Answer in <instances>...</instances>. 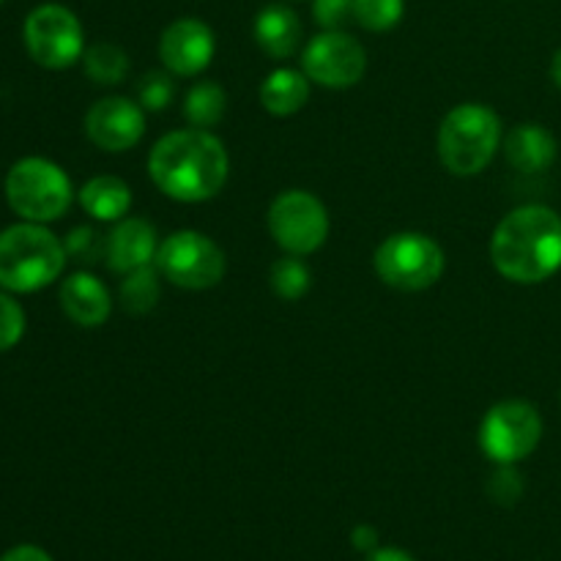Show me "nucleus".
Returning <instances> with one entry per match:
<instances>
[{"label":"nucleus","mask_w":561,"mask_h":561,"mask_svg":"<svg viewBox=\"0 0 561 561\" xmlns=\"http://www.w3.org/2000/svg\"><path fill=\"white\" fill-rule=\"evenodd\" d=\"M228 151L208 129L170 131L148 157V175L168 197L203 203L219 195L228 181Z\"/></svg>","instance_id":"1"},{"label":"nucleus","mask_w":561,"mask_h":561,"mask_svg":"<svg viewBox=\"0 0 561 561\" xmlns=\"http://www.w3.org/2000/svg\"><path fill=\"white\" fill-rule=\"evenodd\" d=\"M491 261L510 283H546L561 268V217L548 206L510 211L493 230Z\"/></svg>","instance_id":"2"},{"label":"nucleus","mask_w":561,"mask_h":561,"mask_svg":"<svg viewBox=\"0 0 561 561\" xmlns=\"http://www.w3.org/2000/svg\"><path fill=\"white\" fill-rule=\"evenodd\" d=\"M66 247L38 222L0 233V285L14 294L47 288L64 272Z\"/></svg>","instance_id":"3"},{"label":"nucleus","mask_w":561,"mask_h":561,"mask_svg":"<svg viewBox=\"0 0 561 561\" xmlns=\"http://www.w3.org/2000/svg\"><path fill=\"white\" fill-rule=\"evenodd\" d=\"M502 142V121L477 102L449 110L438 129V157L455 175H477L491 164Z\"/></svg>","instance_id":"4"},{"label":"nucleus","mask_w":561,"mask_h":561,"mask_svg":"<svg viewBox=\"0 0 561 561\" xmlns=\"http://www.w3.org/2000/svg\"><path fill=\"white\" fill-rule=\"evenodd\" d=\"M71 181L47 159H20L5 175V201L27 222H53L71 206Z\"/></svg>","instance_id":"5"},{"label":"nucleus","mask_w":561,"mask_h":561,"mask_svg":"<svg viewBox=\"0 0 561 561\" xmlns=\"http://www.w3.org/2000/svg\"><path fill=\"white\" fill-rule=\"evenodd\" d=\"M376 272L383 285L416 294L444 274V250L425 233H394L376 250Z\"/></svg>","instance_id":"6"},{"label":"nucleus","mask_w":561,"mask_h":561,"mask_svg":"<svg viewBox=\"0 0 561 561\" xmlns=\"http://www.w3.org/2000/svg\"><path fill=\"white\" fill-rule=\"evenodd\" d=\"M542 438L540 411L526 400H504L485 414L480 425V447L493 463L515 466L529 458Z\"/></svg>","instance_id":"7"},{"label":"nucleus","mask_w":561,"mask_h":561,"mask_svg":"<svg viewBox=\"0 0 561 561\" xmlns=\"http://www.w3.org/2000/svg\"><path fill=\"white\" fill-rule=\"evenodd\" d=\"M157 272L186 290L214 288L225 277V255L208 236L179 230L159 244Z\"/></svg>","instance_id":"8"},{"label":"nucleus","mask_w":561,"mask_h":561,"mask_svg":"<svg viewBox=\"0 0 561 561\" xmlns=\"http://www.w3.org/2000/svg\"><path fill=\"white\" fill-rule=\"evenodd\" d=\"M268 233L288 255H310L329 236L327 206L305 190H288L268 208Z\"/></svg>","instance_id":"9"},{"label":"nucleus","mask_w":561,"mask_h":561,"mask_svg":"<svg viewBox=\"0 0 561 561\" xmlns=\"http://www.w3.org/2000/svg\"><path fill=\"white\" fill-rule=\"evenodd\" d=\"M25 47L44 69H69L85 53L82 25L66 5L44 3L25 20Z\"/></svg>","instance_id":"10"},{"label":"nucleus","mask_w":561,"mask_h":561,"mask_svg":"<svg viewBox=\"0 0 561 561\" xmlns=\"http://www.w3.org/2000/svg\"><path fill=\"white\" fill-rule=\"evenodd\" d=\"M301 69L310 77V82L343 91V88L356 85L365 77L367 55L365 47L348 33L323 31L316 38H310V44L305 47Z\"/></svg>","instance_id":"11"},{"label":"nucleus","mask_w":561,"mask_h":561,"mask_svg":"<svg viewBox=\"0 0 561 561\" xmlns=\"http://www.w3.org/2000/svg\"><path fill=\"white\" fill-rule=\"evenodd\" d=\"M85 135L102 151H129L146 135V113L124 96L99 99L85 115Z\"/></svg>","instance_id":"12"},{"label":"nucleus","mask_w":561,"mask_h":561,"mask_svg":"<svg viewBox=\"0 0 561 561\" xmlns=\"http://www.w3.org/2000/svg\"><path fill=\"white\" fill-rule=\"evenodd\" d=\"M214 33L211 27L195 16L175 20L164 27L162 42H159V58L164 69L179 77H195L211 64L214 58Z\"/></svg>","instance_id":"13"},{"label":"nucleus","mask_w":561,"mask_h":561,"mask_svg":"<svg viewBox=\"0 0 561 561\" xmlns=\"http://www.w3.org/2000/svg\"><path fill=\"white\" fill-rule=\"evenodd\" d=\"M157 228L146 219H121L104 241V255L113 272L129 274L157 261Z\"/></svg>","instance_id":"14"},{"label":"nucleus","mask_w":561,"mask_h":561,"mask_svg":"<svg viewBox=\"0 0 561 561\" xmlns=\"http://www.w3.org/2000/svg\"><path fill=\"white\" fill-rule=\"evenodd\" d=\"M60 307H64V312L77 327L93 329L107 321L113 301H110V294L102 285V279H96L93 274L77 272L60 285Z\"/></svg>","instance_id":"15"},{"label":"nucleus","mask_w":561,"mask_h":561,"mask_svg":"<svg viewBox=\"0 0 561 561\" xmlns=\"http://www.w3.org/2000/svg\"><path fill=\"white\" fill-rule=\"evenodd\" d=\"M557 137L540 124H520L504 140V157L520 173H540L557 159Z\"/></svg>","instance_id":"16"},{"label":"nucleus","mask_w":561,"mask_h":561,"mask_svg":"<svg viewBox=\"0 0 561 561\" xmlns=\"http://www.w3.org/2000/svg\"><path fill=\"white\" fill-rule=\"evenodd\" d=\"M252 33H255L257 47H261L268 58L277 60L290 58L301 44L299 16H296L294 9L279 3H272L263 11H257Z\"/></svg>","instance_id":"17"},{"label":"nucleus","mask_w":561,"mask_h":561,"mask_svg":"<svg viewBox=\"0 0 561 561\" xmlns=\"http://www.w3.org/2000/svg\"><path fill=\"white\" fill-rule=\"evenodd\" d=\"M310 99V77L296 69H277L263 80L261 104L272 115H294Z\"/></svg>","instance_id":"18"},{"label":"nucleus","mask_w":561,"mask_h":561,"mask_svg":"<svg viewBox=\"0 0 561 561\" xmlns=\"http://www.w3.org/2000/svg\"><path fill=\"white\" fill-rule=\"evenodd\" d=\"M80 206L99 222H118L131 206V190L115 175H96L80 190Z\"/></svg>","instance_id":"19"},{"label":"nucleus","mask_w":561,"mask_h":561,"mask_svg":"<svg viewBox=\"0 0 561 561\" xmlns=\"http://www.w3.org/2000/svg\"><path fill=\"white\" fill-rule=\"evenodd\" d=\"M225 110H228V96H225L222 85L206 80L197 82L190 88L184 102V115L190 121V126L195 129H208V126H217L222 121Z\"/></svg>","instance_id":"20"},{"label":"nucleus","mask_w":561,"mask_h":561,"mask_svg":"<svg viewBox=\"0 0 561 561\" xmlns=\"http://www.w3.org/2000/svg\"><path fill=\"white\" fill-rule=\"evenodd\" d=\"M162 274L153 266L135 268V272L124 274L121 283V307L131 316H146L157 307L159 296H162V285H159Z\"/></svg>","instance_id":"21"},{"label":"nucleus","mask_w":561,"mask_h":561,"mask_svg":"<svg viewBox=\"0 0 561 561\" xmlns=\"http://www.w3.org/2000/svg\"><path fill=\"white\" fill-rule=\"evenodd\" d=\"M82 64H85L88 77L99 85H118L129 75V55L118 44H93L82 53Z\"/></svg>","instance_id":"22"},{"label":"nucleus","mask_w":561,"mask_h":561,"mask_svg":"<svg viewBox=\"0 0 561 561\" xmlns=\"http://www.w3.org/2000/svg\"><path fill=\"white\" fill-rule=\"evenodd\" d=\"M268 283H272L277 299L299 301L310 290L312 274L299 255H288L274 263L272 272H268Z\"/></svg>","instance_id":"23"},{"label":"nucleus","mask_w":561,"mask_h":561,"mask_svg":"<svg viewBox=\"0 0 561 561\" xmlns=\"http://www.w3.org/2000/svg\"><path fill=\"white\" fill-rule=\"evenodd\" d=\"M403 0H354V20L373 33L392 31L403 20Z\"/></svg>","instance_id":"24"},{"label":"nucleus","mask_w":561,"mask_h":561,"mask_svg":"<svg viewBox=\"0 0 561 561\" xmlns=\"http://www.w3.org/2000/svg\"><path fill=\"white\" fill-rule=\"evenodd\" d=\"M175 88H173V80H170L164 71H151V75L142 77L140 82V104L142 110H151V113H159V110H164L170 104V99H173Z\"/></svg>","instance_id":"25"},{"label":"nucleus","mask_w":561,"mask_h":561,"mask_svg":"<svg viewBox=\"0 0 561 561\" xmlns=\"http://www.w3.org/2000/svg\"><path fill=\"white\" fill-rule=\"evenodd\" d=\"M25 332V312L11 296L0 294V351H9L11 345L20 343Z\"/></svg>","instance_id":"26"},{"label":"nucleus","mask_w":561,"mask_h":561,"mask_svg":"<svg viewBox=\"0 0 561 561\" xmlns=\"http://www.w3.org/2000/svg\"><path fill=\"white\" fill-rule=\"evenodd\" d=\"M488 493H491L499 504H513L518 502L520 493H524V482H520V474L513 466H499L496 474L488 482Z\"/></svg>","instance_id":"27"},{"label":"nucleus","mask_w":561,"mask_h":561,"mask_svg":"<svg viewBox=\"0 0 561 561\" xmlns=\"http://www.w3.org/2000/svg\"><path fill=\"white\" fill-rule=\"evenodd\" d=\"M312 14L323 31H340L345 20L354 16V0H316Z\"/></svg>","instance_id":"28"},{"label":"nucleus","mask_w":561,"mask_h":561,"mask_svg":"<svg viewBox=\"0 0 561 561\" xmlns=\"http://www.w3.org/2000/svg\"><path fill=\"white\" fill-rule=\"evenodd\" d=\"M102 241L93 228H77L71 230L69 239H66V252L75 255L77 261H96L99 250H102Z\"/></svg>","instance_id":"29"},{"label":"nucleus","mask_w":561,"mask_h":561,"mask_svg":"<svg viewBox=\"0 0 561 561\" xmlns=\"http://www.w3.org/2000/svg\"><path fill=\"white\" fill-rule=\"evenodd\" d=\"M0 561H53V559H49L47 551H42V548L36 546H16L11 548V551Z\"/></svg>","instance_id":"30"},{"label":"nucleus","mask_w":561,"mask_h":561,"mask_svg":"<svg viewBox=\"0 0 561 561\" xmlns=\"http://www.w3.org/2000/svg\"><path fill=\"white\" fill-rule=\"evenodd\" d=\"M351 540H354V546L359 548V551L370 553L378 548V531L373 529V526H356L354 535H351Z\"/></svg>","instance_id":"31"},{"label":"nucleus","mask_w":561,"mask_h":561,"mask_svg":"<svg viewBox=\"0 0 561 561\" xmlns=\"http://www.w3.org/2000/svg\"><path fill=\"white\" fill-rule=\"evenodd\" d=\"M365 561H416L409 551L403 548H376V551L367 553Z\"/></svg>","instance_id":"32"},{"label":"nucleus","mask_w":561,"mask_h":561,"mask_svg":"<svg viewBox=\"0 0 561 561\" xmlns=\"http://www.w3.org/2000/svg\"><path fill=\"white\" fill-rule=\"evenodd\" d=\"M551 77L557 82V88H561V49L553 55V64H551Z\"/></svg>","instance_id":"33"},{"label":"nucleus","mask_w":561,"mask_h":561,"mask_svg":"<svg viewBox=\"0 0 561 561\" xmlns=\"http://www.w3.org/2000/svg\"><path fill=\"white\" fill-rule=\"evenodd\" d=\"M0 3H3V0H0Z\"/></svg>","instance_id":"34"}]
</instances>
